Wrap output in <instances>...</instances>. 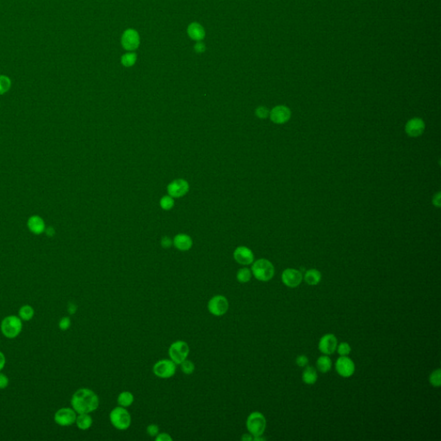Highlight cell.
Segmentation results:
<instances>
[{"label":"cell","mask_w":441,"mask_h":441,"mask_svg":"<svg viewBox=\"0 0 441 441\" xmlns=\"http://www.w3.org/2000/svg\"><path fill=\"white\" fill-rule=\"evenodd\" d=\"M72 409L77 414H90L99 406V399L97 394L90 389H79L72 395L71 400Z\"/></svg>","instance_id":"cell-1"},{"label":"cell","mask_w":441,"mask_h":441,"mask_svg":"<svg viewBox=\"0 0 441 441\" xmlns=\"http://www.w3.org/2000/svg\"><path fill=\"white\" fill-rule=\"evenodd\" d=\"M252 275L253 273L251 270L248 269L247 267H243L237 272L236 279L240 283H246L251 280Z\"/></svg>","instance_id":"cell-27"},{"label":"cell","mask_w":441,"mask_h":441,"mask_svg":"<svg viewBox=\"0 0 441 441\" xmlns=\"http://www.w3.org/2000/svg\"><path fill=\"white\" fill-rule=\"evenodd\" d=\"M194 49H195V51H196L197 53H203V52H205V45L204 43H201V42H198V43L195 44Z\"/></svg>","instance_id":"cell-41"},{"label":"cell","mask_w":441,"mask_h":441,"mask_svg":"<svg viewBox=\"0 0 441 441\" xmlns=\"http://www.w3.org/2000/svg\"><path fill=\"white\" fill-rule=\"evenodd\" d=\"M241 441H254V436L251 434H245L241 437Z\"/></svg>","instance_id":"cell-44"},{"label":"cell","mask_w":441,"mask_h":441,"mask_svg":"<svg viewBox=\"0 0 441 441\" xmlns=\"http://www.w3.org/2000/svg\"><path fill=\"white\" fill-rule=\"evenodd\" d=\"M189 188L190 186H189V184L186 180L180 179V180H174V181H172V183L169 184L168 186H167V191H168L169 196L179 198V197L185 196L189 191Z\"/></svg>","instance_id":"cell-16"},{"label":"cell","mask_w":441,"mask_h":441,"mask_svg":"<svg viewBox=\"0 0 441 441\" xmlns=\"http://www.w3.org/2000/svg\"><path fill=\"white\" fill-rule=\"evenodd\" d=\"M433 204L438 208L441 207V193L438 192L436 195H434V199H433Z\"/></svg>","instance_id":"cell-42"},{"label":"cell","mask_w":441,"mask_h":441,"mask_svg":"<svg viewBox=\"0 0 441 441\" xmlns=\"http://www.w3.org/2000/svg\"><path fill=\"white\" fill-rule=\"evenodd\" d=\"M45 232L47 233V235L48 236H53L54 233H55V231H54V228L53 227H48L47 229L45 230Z\"/></svg>","instance_id":"cell-46"},{"label":"cell","mask_w":441,"mask_h":441,"mask_svg":"<svg viewBox=\"0 0 441 441\" xmlns=\"http://www.w3.org/2000/svg\"><path fill=\"white\" fill-rule=\"evenodd\" d=\"M137 56L136 53H128V54H123L121 58V62L122 64L126 67L129 68L132 67L137 61Z\"/></svg>","instance_id":"cell-29"},{"label":"cell","mask_w":441,"mask_h":441,"mask_svg":"<svg viewBox=\"0 0 441 441\" xmlns=\"http://www.w3.org/2000/svg\"><path fill=\"white\" fill-rule=\"evenodd\" d=\"M161 207L165 210H169L173 207L174 205V200L171 196H165L161 199Z\"/></svg>","instance_id":"cell-32"},{"label":"cell","mask_w":441,"mask_h":441,"mask_svg":"<svg viewBox=\"0 0 441 441\" xmlns=\"http://www.w3.org/2000/svg\"><path fill=\"white\" fill-rule=\"evenodd\" d=\"M252 273L256 279L267 282L273 279L275 269L272 262L266 258H259L253 263Z\"/></svg>","instance_id":"cell-2"},{"label":"cell","mask_w":441,"mask_h":441,"mask_svg":"<svg viewBox=\"0 0 441 441\" xmlns=\"http://www.w3.org/2000/svg\"><path fill=\"white\" fill-rule=\"evenodd\" d=\"M121 43L126 50H136L140 46V36L135 29H127L122 34Z\"/></svg>","instance_id":"cell-10"},{"label":"cell","mask_w":441,"mask_h":441,"mask_svg":"<svg viewBox=\"0 0 441 441\" xmlns=\"http://www.w3.org/2000/svg\"><path fill=\"white\" fill-rule=\"evenodd\" d=\"M233 258L238 264L242 266H248L254 263L255 255L251 249L241 246L238 247L233 252Z\"/></svg>","instance_id":"cell-15"},{"label":"cell","mask_w":441,"mask_h":441,"mask_svg":"<svg viewBox=\"0 0 441 441\" xmlns=\"http://www.w3.org/2000/svg\"><path fill=\"white\" fill-rule=\"evenodd\" d=\"M172 245V240L169 237H163L162 240V246L163 248H168Z\"/></svg>","instance_id":"cell-40"},{"label":"cell","mask_w":441,"mask_h":441,"mask_svg":"<svg viewBox=\"0 0 441 441\" xmlns=\"http://www.w3.org/2000/svg\"><path fill=\"white\" fill-rule=\"evenodd\" d=\"M147 433L151 437H156L160 434V428L155 424H151L147 427Z\"/></svg>","instance_id":"cell-35"},{"label":"cell","mask_w":441,"mask_h":441,"mask_svg":"<svg viewBox=\"0 0 441 441\" xmlns=\"http://www.w3.org/2000/svg\"><path fill=\"white\" fill-rule=\"evenodd\" d=\"M11 87V79L6 75H0V95H4L8 93Z\"/></svg>","instance_id":"cell-28"},{"label":"cell","mask_w":441,"mask_h":441,"mask_svg":"<svg viewBox=\"0 0 441 441\" xmlns=\"http://www.w3.org/2000/svg\"><path fill=\"white\" fill-rule=\"evenodd\" d=\"M302 378L306 384H316L317 378H318L316 370L312 366L306 367V369L303 371L302 375Z\"/></svg>","instance_id":"cell-23"},{"label":"cell","mask_w":441,"mask_h":441,"mask_svg":"<svg viewBox=\"0 0 441 441\" xmlns=\"http://www.w3.org/2000/svg\"><path fill=\"white\" fill-rule=\"evenodd\" d=\"M338 347L337 338L333 334H326L321 338L319 350L325 355L333 354Z\"/></svg>","instance_id":"cell-13"},{"label":"cell","mask_w":441,"mask_h":441,"mask_svg":"<svg viewBox=\"0 0 441 441\" xmlns=\"http://www.w3.org/2000/svg\"><path fill=\"white\" fill-rule=\"evenodd\" d=\"M75 422L77 427H79L80 430H87L92 427L93 420L92 416H89L88 414H79V416H77L76 418Z\"/></svg>","instance_id":"cell-21"},{"label":"cell","mask_w":441,"mask_h":441,"mask_svg":"<svg viewBox=\"0 0 441 441\" xmlns=\"http://www.w3.org/2000/svg\"><path fill=\"white\" fill-rule=\"evenodd\" d=\"M255 114L258 118L265 119L269 116V110L265 106H259L255 110Z\"/></svg>","instance_id":"cell-34"},{"label":"cell","mask_w":441,"mask_h":441,"mask_svg":"<svg viewBox=\"0 0 441 441\" xmlns=\"http://www.w3.org/2000/svg\"><path fill=\"white\" fill-rule=\"evenodd\" d=\"M296 362H297V365H298V366H300V367H305V366H307L308 364V357L305 355L298 356L297 359H296Z\"/></svg>","instance_id":"cell-37"},{"label":"cell","mask_w":441,"mask_h":441,"mask_svg":"<svg viewBox=\"0 0 441 441\" xmlns=\"http://www.w3.org/2000/svg\"><path fill=\"white\" fill-rule=\"evenodd\" d=\"M134 401H135L134 395L129 391H123L119 394L118 397H117L118 405L123 407V408H128L129 406L132 405Z\"/></svg>","instance_id":"cell-24"},{"label":"cell","mask_w":441,"mask_h":441,"mask_svg":"<svg viewBox=\"0 0 441 441\" xmlns=\"http://www.w3.org/2000/svg\"><path fill=\"white\" fill-rule=\"evenodd\" d=\"M230 304L229 301L224 296L216 295L209 301V312L215 316H222L226 314L229 310Z\"/></svg>","instance_id":"cell-7"},{"label":"cell","mask_w":441,"mask_h":441,"mask_svg":"<svg viewBox=\"0 0 441 441\" xmlns=\"http://www.w3.org/2000/svg\"><path fill=\"white\" fill-rule=\"evenodd\" d=\"M76 311H77V306H76L75 304H73V303H70V304L69 305V314L73 315Z\"/></svg>","instance_id":"cell-45"},{"label":"cell","mask_w":441,"mask_h":441,"mask_svg":"<svg viewBox=\"0 0 441 441\" xmlns=\"http://www.w3.org/2000/svg\"><path fill=\"white\" fill-rule=\"evenodd\" d=\"M338 374L343 377H350L355 371V365L348 356H341L335 364Z\"/></svg>","instance_id":"cell-11"},{"label":"cell","mask_w":441,"mask_h":441,"mask_svg":"<svg viewBox=\"0 0 441 441\" xmlns=\"http://www.w3.org/2000/svg\"><path fill=\"white\" fill-rule=\"evenodd\" d=\"M304 280L308 285H317L322 280V273L318 270H308L305 273Z\"/></svg>","instance_id":"cell-22"},{"label":"cell","mask_w":441,"mask_h":441,"mask_svg":"<svg viewBox=\"0 0 441 441\" xmlns=\"http://www.w3.org/2000/svg\"><path fill=\"white\" fill-rule=\"evenodd\" d=\"M188 36L196 42H200L205 37V30L204 27L198 23H191L187 29Z\"/></svg>","instance_id":"cell-20"},{"label":"cell","mask_w":441,"mask_h":441,"mask_svg":"<svg viewBox=\"0 0 441 441\" xmlns=\"http://www.w3.org/2000/svg\"><path fill=\"white\" fill-rule=\"evenodd\" d=\"M282 282L290 288L298 287L302 281V274L298 270L288 268L282 273Z\"/></svg>","instance_id":"cell-14"},{"label":"cell","mask_w":441,"mask_h":441,"mask_svg":"<svg viewBox=\"0 0 441 441\" xmlns=\"http://www.w3.org/2000/svg\"><path fill=\"white\" fill-rule=\"evenodd\" d=\"M23 329V323L19 316H9L5 317L1 323V331L4 336L14 339L19 335Z\"/></svg>","instance_id":"cell-5"},{"label":"cell","mask_w":441,"mask_h":441,"mask_svg":"<svg viewBox=\"0 0 441 441\" xmlns=\"http://www.w3.org/2000/svg\"><path fill=\"white\" fill-rule=\"evenodd\" d=\"M180 366H181L182 371L185 374H186V375L192 374L194 372V371H195V365L190 360H188V359H186L185 361L181 363Z\"/></svg>","instance_id":"cell-31"},{"label":"cell","mask_w":441,"mask_h":441,"mask_svg":"<svg viewBox=\"0 0 441 441\" xmlns=\"http://www.w3.org/2000/svg\"><path fill=\"white\" fill-rule=\"evenodd\" d=\"M429 382L434 387H440L441 384V370L437 369L431 373Z\"/></svg>","instance_id":"cell-30"},{"label":"cell","mask_w":441,"mask_h":441,"mask_svg":"<svg viewBox=\"0 0 441 441\" xmlns=\"http://www.w3.org/2000/svg\"><path fill=\"white\" fill-rule=\"evenodd\" d=\"M112 426L118 430H127L131 425V416L123 407H116L110 414Z\"/></svg>","instance_id":"cell-3"},{"label":"cell","mask_w":441,"mask_h":441,"mask_svg":"<svg viewBox=\"0 0 441 441\" xmlns=\"http://www.w3.org/2000/svg\"><path fill=\"white\" fill-rule=\"evenodd\" d=\"M27 226L29 231L34 234L39 235L41 233H44L46 230L45 222L40 215H31L27 222Z\"/></svg>","instance_id":"cell-18"},{"label":"cell","mask_w":441,"mask_h":441,"mask_svg":"<svg viewBox=\"0 0 441 441\" xmlns=\"http://www.w3.org/2000/svg\"><path fill=\"white\" fill-rule=\"evenodd\" d=\"M155 441H172V438L168 434H166V433H162V434H159L158 435L155 437Z\"/></svg>","instance_id":"cell-39"},{"label":"cell","mask_w":441,"mask_h":441,"mask_svg":"<svg viewBox=\"0 0 441 441\" xmlns=\"http://www.w3.org/2000/svg\"><path fill=\"white\" fill-rule=\"evenodd\" d=\"M70 326H71V320H70L69 317L62 318L60 321V323H59V327L62 331H66V330L69 329Z\"/></svg>","instance_id":"cell-36"},{"label":"cell","mask_w":441,"mask_h":441,"mask_svg":"<svg viewBox=\"0 0 441 441\" xmlns=\"http://www.w3.org/2000/svg\"><path fill=\"white\" fill-rule=\"evenodd\" d=\"M5 366V357L2 351H0V371L4 369Z\"/></svg>","instance_id":"cell-43"},{"label":"cell","mask_w":441,"mask_h":441,"mask_svg":"<svg viewBox=\"0 0 441 441\" xmlns=\"http://www.w3.org/2000/svg\"><path fill=\"white\" fill-rule=\"evenodd\" d=\"M76 415L75 410L69 408H63L59 409L54 415V421L55 423L60 425L61 427H69L73 423H75Z\"/></svg>","instance_id":"cell-9"},{"label":"cell","mask_w":441,"mask_h":441,"mask_svg":"<svg viewBox=\"0 0 441 441\" xmlns=\"http://www.w3.org/2000/svg\"><path fill=\"white\" fill-rule=\"evenodd\" d=\"M270 119L276 124H283L291 117V110L285 105H278L270 112Z\"/></svg>","instance_id":"cell-12"},{"label":"cell","mask_w":441,"mask_h":441,"mask_svg":"<svg viewBox=\"0 0 441 441\" xmlns=\"http://www.w3.org/2000/svg\"><path fill=\"white\" fill-rule=\"evenodd\" d=\"M168 354L176 365H180L190 354V347L186 341H177L169 348Z\"/></svg>","instance_id":"cell-6"},{"label":"cell","mask_w":441,"mask_h":441,"mask_svg":"<svg viewBox=\"0 0 441 441\" xmlns=\"http://www.w3.org/2000/svg\"><path fill=\"white\" fill-rule=\"evenodd\" d=\"M35 315V310L34 308L29 306V305H24L23 306L18 312V316L20 319L23 321H29L33 318V316Z\"/></svg>","instance_id":"cell-26"},{"label":"cell","mask_w":441,"mask_h":441,"mask_svg":"<svg viewBox=\"0 0 441 441\" xmlns=\"http://www.w3.org/2000/svg\"><path fill=\"white\" fill-rule=\"evenodd\" d=\"M172 244L180 251H188L192 247V240L186 233H180L174 237Z\"/></svg>","instance_id":"cell-19"},{"label":"cell","mask_w":441,"mask_h":441,"mask_svg":"<svg viewBox=\"0 0 441 441\" xmlns=\"http://www.w3.org/2000/svg\"><path fill=\"white\" fill-rule=\"evenodd\" d=\"M316 366L317 369L319 370L322 373H326L329 371L332 367V361L331 359L327 355L321 356L319 359L316 361Z\"/></svg>","instance_id":"cell-25"},{"label":"cell","mask_w":441,"mask_h":441,"mask_svg":"<svg viewBox=\"0 0 441 441\" xmlns=\"http://www.w3.org/2000/svg\"><path fill=\"white\" fill-rule=\"evenodd\" d=\"M8 384H9L8 377L4 374L0 373V390L5 389V388L7 387Z\"/></svg>","instance_id":"cell-38"},{"label":"cell","mask_w":441,"mask_h":441,"mask_svg":"<svg viewBox=\"0 0 441 441\" xmlns=\"http://www.w3.org/2000/svg\"><path fill=\"white\" fill-rule=\"evenodd\" d=\"M338 353L341 356H348L351 352V348L348 342H341L337 347Z\"/></svg>","instance_id":"cell-33"},{"label":"cell","mask_w":441,"mask_h":441,"mask_svg":"<svg viewBox=\"0 0 441 441\" xmlns=\"http://www.w3.org/2000/svg\"><path fill=\"white\" fill-rule=\"evenodd\" d=\"M176 369V364L172 359H162L154 365L153 371L154 375L158 377L170 378L175 375Z\"/></svg>","instance_id":"cell-8"},{"label":"cell","mask_w":441,"mask_h":441,"mask_svg":"<svg viewBox=\"0 0 441 441\" xmlns=\"http://www.w3.org/2000/svg\"><path fill=\"white\" fill-rule=\"evenodd\" d=\"M266 420L265 416L260 412H253L249 415L247 420V428L249 434L254 437L261 436L265 433Z\"/></svg>","instance_id":"cell-4"},{"label":"cell","mask_w":441,"mask_h":441,"mask_svg":"<svg viewBox=\"0 0 441 441\" xmlns=\"http://www.w3.org/2000/svg\"><path fill=\"white\" fill-rule=\"evenodd\" d=\"M425 130V122L419 117H414L409 120L405 125V132L409 137H418L423 134Z\"/></svg>","instance_id":"cell-17"}]
</instances>
